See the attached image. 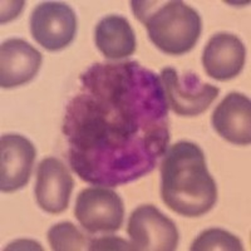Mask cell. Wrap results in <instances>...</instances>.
Listing matches in <instances>:
<instances>
[{"instance_id":"1","label":"cell","mask_w":251,"mask_h":251,"mask_svg":"<svg viewBox=\"0 0 251 251\" xmlns=\"http://www.w3.org/2000/svg\"><path fill=\"white\" fill-rule=\"evenodd\" d=\"M63 133L71 169L86 182L118 186L150 174L170 142L161 78L137 62L98 63L80 75Z\"/></svg>"},{"instance_id":"2","label":"cell","mask_w":251,"mask_h":251,"mask_svg":"<svg viewBox=\"0 0 251 251\" xmlns=\"http://www.w3.org/2000/svg\"><path fill=\"white\" fill-rule=\"evenodd\" d=\"M161 196L165 205L185 217L207 214L217 201V186L196 143L171 146L161 163Z\"/></svg>"},{"instance_id":"3","label":"cell","mask_w":251,"mask_h":251,"mask_svg":"<svg viewBox=\"0 0 251 251\" xmlns=\"http://www.w3.org/2000/svg\"><path fill=\"white\" fill-rule=\"evenodd\" d=\"M134 15L146 26L152 43L169 55L194 49L202 33L200 14L180 0L131 1Z\"/></svg>"},{"instance_id":"4","label":"cell","mask_w":251,"mask_h":251,"mask_svg":"<svg viewBox=\"0 0 251 251\" xmlns=\"http://www.w3.org/2000/svg\"><path fill=\"white\" fill-rule=\"evenodd\" d=\"M75 215L80 226L91 234L114 232L123 225L125 206L113 190L96 186L78 194Z\"/></svg>"},{"instance_id":"5","label":"cell","mask_w":251,"mask_h":251,"mask_svg":"<svg viewBox=\"0 0 251 251\" xmlns=\"http://www.w3.org/2000/svg\"><path fill=\"white\" fill-rule=\"evenodd\" d=\"M160 78L169 107L183 117H195L207 111L220 93L217 87L202 83L197 75L187 73L181 78L171 67L162 69Z\"/></svg>"},{"instance_id":"6","label":"cell","mask_w":251,"mask_h":251,"mask_svg":"<svg viewBox=\"0 0 251 251\" xmlns=\"http://www.w3.org/2000/svg\"><path fill=\"white\" fill-rule=\"evenodd\" d=\"M127 232L134 250L140 251H174L180 239L176 224L153 205H142L132 212Z\"/></svg>"},{"instance_id":"7","label":"cell","mask_w":251,"mask_h":251,"mask_svg":"<svg viewBox=\"0 0 251 251\" xmlns=\"http://www.w3.org/2000/svg\"><path fill=\"white\" fill-rule=\"evenodd\" d=\"M30 31L39 46L49 51L62 50L75 40L77 17L66 3L46 1L33 10Z\"/></svg>"},{"instance_id":"8","label":"cell","mask_w":251,"mask_h":251,"mask_svg":"<svg viewBox=\"0 0 251 251\" xmlns=\"http://www.w3.org/2000/svg\"><path fill=\"white\" fill-rule=\"evenodd\" d=\"M37 151L20 134H3L0 138V190L10 194L28 183Z\"/></svg>"},{"instance_id":"9","label":"cell","mask_w":251,"mask_h":251,"mask_svg":"<svg viewBox=\"0 0 251 251\" xmlns=\"http://www.w3.org/2000/svg\"><path fill=\"white\" fill-rule=\"evenodd\" d=\"M75 180L66 165L54 157H47L37 170L35 199L48 214H62L67 210Z\"/></svg>"},{"instance_id":"10","label":"cell","mask_w":251,"mask_h":251,"mask_svg":"<svg viewBox=\"0 0 251 251\" xmlns=\"http://www.w3.org/2000/svg\"><path fill=\"white\" fill-rule=\"evenodd\" d=\"M43 55L20 38H10L0 47V86L14 88L30 82L39 72Z\"/></svg>"},{"instance_id":"11","label":"cell","mask_w":251,"mask_h":251,"mask_svg":"<svg viewBox=\"0 0 251 251\" xmlns=\"http://www.w3.org/2000/svg\"><path fill=\"white\" fill-rule=\"evenodd\" d=\"M246 60V48L236 35L219 33L210 38L202 54L206 75L225 82L241 73Z\"/></svg>"},{"instance_id":"12","label":"cell","mask_w":251,"mask_h":251,"mask_svg":"<svg viewBox=\"0 0 251 251\" xmlns=\"http://www.w3.org/2000/svg\"><path fill=\"white\" fill-rule=\"evenodd\" d=\"M212 126L219 136L236 146L251 142V102L243 93L227 94L212 113Z\"/></svg>"},{"instance_id":"13","label":"cell","mask_w":251,"mask_h":251,"mask_svg":"<svg viewBox=\"0 0 251 251\" xmlns=\"http://www.w3.org/2000/svg\"><path fill=\"white\" fill-rule=\"evenodd\" d=\"M96 46L107 59L117 60L131 57L137 48L136 35L125 17L108 15L96 28Z\"/></svg>"},{"instance_id":"14","label":"cell","mask_w":251,"mask_h":251,"mask_svg":"<svg viewBox=\"0 0 251 251\" xmlns=\"http://www.w3.org/2000/svg\"><path fill=\"white\" fill-rule=\"evenodd\" d=\"M192 251H241L243 243L231 232L223 228H208L201 232L191 245Z\"/></svg>"},{"instance_id":"15","label":"cell","mask_w":251,"mask_h":251,"mask_svg":"<svg viewBox=\"0 0 251 251\" xmlns=\"http://www.w3.org/2000/svg\"><path fill=\"white\" fill-rule=\"evenodd\" d=\"M47 236L51 250L54 251H78L87 245L86 236L72 223H59L51 226Z\"/></svg>"},{"instance_id":"16","label":"cell","mask_w":251,"mask_h":251,"mask_svg":"<svg viewBox=\"0 0 251 251\" xmlns=\"http://www.w3.org/2000/svg\"><path fill=\"white\" fill-rule=\"evenodd\" d=\"M88 250H134L132 244L116 236H106L92 240L88 245Z\"/></svg>"}]
</instances>
